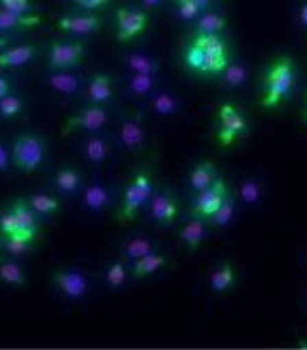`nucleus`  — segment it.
I'll return each mask as SVG.
<instances>
[{"label": "nucleus", "mask_w": 307, "mask_h": 350, "mask_svg": "<svg viewBox=\"0 0 307 350\" xmlns=\"http://www.w3.org/2000/svg\"><path fill=\"white\" fill-rule=\"evenodd\" d=\"M74 2H76L77 5H81V8L93 9V11H95V9H102L106 8V5H109L111 0H74Z\"/></svg>", "instance_id": "79ce46f5"}, {"label": "nucleus", "mask_w": 307, "mask_h": 350, "mask_svg": "<svg viewBox=\"0 0 307 350\" xmlns=\"http://www.w3.org/2000/svg\"><path fill=\"white\" fill-rule=\"evenodd\" d=\"M300 23L307 28V2H304L302 8H300Z\"/></svg>", "instance_id": "49530a36"}, {"label": "nucleus", "mask_w": 307, "mask_h": 350, "mask_svg": "<svg viewBox=\"0 0 307 350\" xmlns=\"http://www.w3.org/2000/svg\"><path fill=\"white\" fill-rule=\"evenodd\" d=\"M241 198L246 203H255L260 198V186L256 180L247 179L241 186Z\"/></svg>", "instance_id": "a19ab883"}, {"label": "nucleus", "mask_w": 307, "mask_h": 350, "mask_svg": "<svg viewBox=\"0 0 307 350\" xmlns=\"http://www.w3.org/2000/svg\"><path fill=\"white\" fill-rule=\"evenodd\" d=\"M306 121H307V111H306Z\"/></svg>", "instance_id": "8fccbe9b"}, {"label": "nucleus", "mask_w": 307, "mask_h": 350, "mask_svg": "<svg viewBox=\"0 0 307 350\" xmlns=\"http://www.w3.org/2000/svg\"><path fill=\"white\" fill-rule=\"evenodd\" d=\"M21 111H23V102H21L20 96L5 95L4 98L0 100V118L12 120V118L20 116Z\"/></svg>", "instance_id": "72a5a7b5"}, {"label": "nucleus", "mask_w": 307, "mask_h": 350, "mask_svg": "<svg viewBox=\"0 0 307 350\" xmlns=\"http://www.w3.org/2000/svg\"><path fill=\"white\" fill-rule=\"evenodd\" d=\"M211 2L212 0H193V4H195L202 12L209 8V4H211Z\"/></svg>", "instance_id": "de8ad7c7"}, {"label": "nucleus", "mask_w": 307, "mask_h": 350, "mask_svg": "<svg viewBox=\"0 0 307 350\" xmlns=\"http://www.w3.org/2000/svg\"><path fill=\"white\" fill-rule=\"evenodd\" d=\"M58 28L64 32L74 33V36H90V33L99 32L102 28V18L95 14H86V16H64L56 21Z\"/></svg>", "instance_id": "9b49d317"}, {"label": "nucleus", "mask_w": 307, "mask_h": 350, "mask_svg": "<svg viewBox=\"0 0 307 350\" xmlns=\"http://www.w3.org/2000/svg\"><path fill=\"white\" fill-rule=\"evenodd\" d=\"M37 55L36 46H18V48H11L8 51L0 53V67H21V65L32 62Z\"/></svg>", "instance_id": "2eb2a0df"}, {"label": "nucleus", "mask_w": 307, "mask_h": 350, "mask_svg": "<svg viewBox=\"0 0 307 350\" xmlns=\"http://www.w3.org/2000/svg\"><path fill=\"white\" fill-rule=\"evenodd\" d=\"M12 161L21 172H36L46 156V144L37 135L18 137L12 146Z\"/></svg>", "instance_id": "7ed1b4c3"}, {"label": "nucleus", "mask_w": 307, "mask_h": 350, "mask_svg": "<svg viewBox=\"0 0 307 350\" xmlns=\"http://www.w3.org/2000/svg\"><path fill=\"white\" fill-rule=\"evenodd\" d=\"M167 265V258L158 252H149V254L143 256L139 259H134V267H132V275L137 277V279H143V277H148V275L156 273L158 270Z\"/></svg>", "instance_id": "dca6fc26"}, {"label": "nucleus", "mask_w": 307, "mask_h": 350, "mask_svg": "<svg viewBox=\"0 0 307 350\" xmlns=\"http://www.w3.org/2000/svg\"><path fill=\"white\" fill-rule=\"evenodd\" d=\"M156 76H149V74H132L128 79V90L136 95H146L155 88Z\"/></svg>", "instance_id": "2f4dec72"}, {"label": "nucleus", "mask_w": 307, "mask_h": 350, "mask_svg": "<svg viewBox=\"0 0 307 350\" xmlns=\"http://www.w3.org/2000/svg\"><path fill=\"white\" fill-rule=\"evenodd\" d=\"M18 231H28V230H21L20 224H18L16 215L12 214L11 208H9V211L0 212V233H2V235H14V233H18Z\"/></svg>", "instance_id": "4c0bfd02"}, {"label": "nucleus", "mask_w": 307, "mask_h": 350, "mask_svg": "<svg viewBox=\"0 0 307 350\" xmlns=\"http://www.w3.org/2000/svg\"><path fill=\"white\" fill-rule=\"evenodd\" d=\"M295 84V68L293 62L288 56L278 58L269 68L265 76V95L262 98V105L267 109L278 107V105L288 98Z\"/></svg>", "instance_id": "f257e3e1"}, {"label": "nucleus", "mask_w": 307, "mask_h": 350, "mask_svg": "<svg viewBox=\"0 0 307 350\" xmlns=\"http://www.w3.org/2000/svg\"><path fill=\"white\" fill-rule=\"evenodd\" d=\"M227 196V184L221 179H216L211 186L197 193L192 205V215L197 219H209L216 211H218L219 205L225 202Z\"/></svg>", "instance_id": "20e7f679"}, {"label": "nucleus", "mask_w": 307, "mask_h": 350, "mask_svg": "<svg viewBox=\"0 0 307 350\" xmlns=\"http://www.w3.org/2000/svg\"><path fill=\"white\" fill-rule=\"evenodd\" d=\"M153 111L158 116H172L177 112L180 105H177V100L171 95V93H156L151 100Z\"/></svg>", "instance_id": "c756f323"}, {"label": "nucleus", "mask_w": 307, "mask_h": 350, "mask_svg": "<svg viewBox=\"0 0 307 350\" xmlns=\"http://www.w3.org/2000/svg\"><path fill=\"white\" fill-rule=\"evenodd\" d=\"M28 205L36 214L40 215H53L58 214L60 211V202L49 195H44V193H37V195L30 196L28 200Z\"/></svg>", "instance_id": "bb28decb"}, {"label": "nucleus", "mask_w": 307, "mask_h": 350, "mask_svg": "<svg viewBox=\"0 0 307 350\" xmlns=\"http://www.w3.org/2000/svg\"><path fill=\"white\" fill-rule=\"evenodd\" d=\"M106 121H108V112H106V109L102 105L90 104L83 111L77 112L76 116H72L71 120L65 123L64 133H71L74 130L97 131L104 126Z\"/></svg>", "instance_id": "6e6552de"}, {"label": "nucleus", "mask_w": 307, "mask_h": 350, "mask_svg": "<svg viewBox=\"0 0 307 350\" xmlns=\"http://www.w3.org/2000/svg\"><path fill=\"white\" fill-rule=\"evenodd\" d=\"M9 92H11V83L5 77H0V100L9 95Z\"/></svg>", "instance_id": "c03bdc74"}, {"label": "nucleus", "mask_w": 307, "mask_h": 350, "mask_svg": "<svg viewBox=\"0 0 307 350\" xmlns=\"http://www.w3.org/2000/svg\"><path fill=\"white\" fill-rule=\"evenodd\" d=\"M114 96V86L112 81L104 74H97L92 77L90 84H88V98L90 104L102 105Z\"/></svg>", "instance_id": "ddd939ff"}, {"label": "nucleus", "mask_w": 307, "mask_h": 350, "mask_svg": "<svg viewBox=\"0 0 307 350\" xmlns=\"http://www.w3.org/2000/svg\"><path fill=\"white\" fill-rule=\"evenodd\" d=\"M234 284V270L228 262L221 265L214 273L211 275V287L214 293H223Z\"/></svg>", "instance_id": "7c9ffc66"}, {"label": "nucleus", "mask_w": 307, "mask_h": 350, "mask_svg": "<svg viewBox=\"0 0 307 350\" xmlns=\"http://www.w3.org/2000/svg\"><path fill=\"white\" fill-rule=\"evenodd\" d=\"M125 65L132 74H149V76H156L160 72V64L151 58V56L140 55V53H128L125 56Z\"/></svg>", "instance_id": "a211bd4d"}, {"label": "nucleus", "mask_w": 307, "mask_h": 350, "mask_svg": "<svg viewBox=\"0 0 307 350\" xmlns=\"http://www.w3.org/2000/svg\"><path fill=\"white\" fill-rule=\"evenodd\" d=\"M9 167V152L5 151L4 144L0 142V172L8 170Z\"/></svg>", "instance_id": "37998d69"}, {"label": "nucleus", "mask_w": 307, "mask_h": 350, "mask_svg": "<svg viewBox=\"0 0 307 350\" xmlns=\"http://www.w3.org/2000/svg\"><path fill=\"white\" fill-rule=\"evenodd\" d=\"M0 243H2L5 252L14 256L28 254V252L32 251V245H34V242H28V240L18 239V237H5V235H2V242Z\"/></svg>", "instance_id": "f704fd0d"}, {"label": "nucleus", "mask_w": 307, "mask_h": 350, "mask_svg": "<svg viewBox=\"0 0 307 350\" xmlns=\"http://www.w3.org/2000/svg\"><path fill=\"white\" fill-rule=\"evenodd\" d=\"M204 235H206V228H204L202 219H192L190 223L184 224L180 230V239L190 251H197L202 243Z\"/></svg>", "instance_id": "6ab92c4d"}, {"label": "nucleus", "mask_w": 307, "mask_h": 350, "mask_svg": "<svg viewBox=\"0 0 307 350\" xmlns=\"http://www.w3.org/2000/svg\"><path fill=\"white\" fill-rule=\"evenodd\" d=\"M234 208H236V203H234V200H232L230 196H227V198H225V202L219 205L218 211H216L214 214L209 217V221H211L212 226H216V228L227 226V224L232 221V217H234Z\"/></svg>", "instance_id": "473e14b6"}, {"label": "nucleus", "mask_w": 307, "mask_h": 350, "mask_svg": "<svg viewBox=\"0 0 307 350\" xmlns=\"http://www.w3.org/2000/svg\"><path fill=\"white\" fill-rule=\"evenodd\" d=\"M49 84L53 90L64 93V95H74L79 90V79L69 72H56L49 77Z\"/></svg>", "instance_id": "cd10ccee"}, {"label": "nucleus", "mask_w": 307, "mask_h": 350, "mask_svg": "<svg viewBox=\"0 0 307 350\" xmlns=\"http://www.w3.org/2000/svg\"><path fill=\"white\" fill-rule=\"evenodd\" d=\"M120 139L125 148L130 151H140L144 148V128L139 116L125 121L120 131Z\"/></svg>", "instance_id": "4468645a"}, {"label": "nucleus", "mask_w": 307, "mask_h": 350, "mask_svg": "<svg viewBox=\"0 0 307 350\" xmlns=\"http://www.w3.org/2000/svg\"><path fill=\"white\" fill-rule=\"evenodd\" d=\"M8 42H9V40L5 39V37L0 36V48H4V46H5V44H8Z\"/></svg>", "instance_id": "09e8293b"}, {"label": "nucleus", "mask_w": 307, "mask_h": 350, "mask_svg": "<svg viewBox=\"0 0 307 350\" xmlns=\"http://www.w3.org/2000/svg\"><path fill=\"white\" fill-rule=\"evenodd\" d=\"M81 184V175L77 174V170H74L72 167H64L62 170H58L55 177V186L60 193L65 195H71L79 187Z\"/></svg>", "instance_id": "5701e85b"}, {"label": "nucleus", "mask_w": 307, "mask_h": 350, "mask_svg": "<svg viewBox=\"0 0 307 350\" xmlns=\"http://www.w3.org/2000/svg\"><path fill=\"white\" fill-rule=\"evenodd\" d=\"M143 2V5H146L148 9H156L160 8V4L164 2V0H140Z\"/></svg>", "instance_id": "a18cd8bd"}, {"label": "nucleus", "mask_w": 307, "mask_h": 350, "mask_svg": "<svg viewBox=\"0 0 307 350\" xmlns=\"http://www.w3.org/2000/svg\"><path fill=\"white\" fill-rule=\"evenodd\" d=\"M40 23L36 14H16L5 9H0V30H18V28H32Z\"/></svg>", "instance_id": "f3484780"}, {"label": "nucleus", "mask_w": 307, "mask_h": 350, "mask_svg": "<svg viewBox=\"0 0 307 350\" xmlns=\"http://www.w3.org/2000/svg\"><path fill=\"white\" fill-rule=\"evenodd\" d=\"M184 64L190 70L197 72V74H204V76H211V74H219L218 67L214 65L211 56L206 53L202 46L192 40L188 44L186 51H184Z\"/></svg>", "instance_id": "9d476101"}, {"label": "nucleus", "mask_w": 307, "mask_h": 350, "mask_svg": "<svg viewBox=\"0 0 307 350\" xmlns=\"http://www.w3.org/2000/svg\"><path fill=\"white\" fill-rule=\"evenodd\" d=\"M155 251H156L155 243H153L151 240H146V239H132L123 245L125 256L130 259H139L143 258V256Z\"/></svg>", "instance_id": "c85d7f7f"}, {"label": "nucleus", "mask_w": 307, "mask_h": 350, "mask_svg": "<svg viewBox=\"0 0 307 350\" xmlns=\"http://www.w3.org/2000/svg\"><path fill=\"white\" fill-rule=\"evenodd\" d=\"M214 180H216V168L211 161H204V163L197 165V167L193 168L192 174H190V187H192L195 193L209 187Z\"/></svg>", "instance_id": "aec40b11"}, {"label": "nucleus", "mask_w": 307, "mask_h": 350, "mask_svg": "<svg viewBox=\"0 0 307 350\" xmlns=\"http://www.w3.org/2000/svg\"><path fill=\"white\" fill-rule=\"evenodd\" d=\"M109 156V146L104 139L100 137H92L84 144V158L93 165L104 163L106 158Z\"/></svg>", "instance_id": "4be33fe9"}, {"label": "nucleus", "mask_w": 307, "mask_h": 350, "mask_svg": "<svg viewBox=\"0 0 307 350\" xmlns=\"http://www.w3.org/2000/svg\"><path fill=\"white\" fill-rule=\"evenodd\" d=\"M149 211H151V215L158 223L171 224L175 219V215H177V202H175L171 191H164L153 196Z\"/></svg>", "instance_id": "f8f14e48"}, {"label": "nucleus", "mask_w": 307, "mask_h": 350, "mask_svg": "<svg viewBox=\"0 0 307 350\" xmlns=\"http://www.w3.org/2000/svg\"><path fill=\"white\" fill-rule=\"evenodd\" d=\"M225 76V83L228 84L230 88H239L246 83L247 79V70L243 67V65L237 64H228L223 70Z\"/></svg>", "instance_id": "c9c22d12"}, {"label": "nucleus", "mask_w": 307, "mask_h": 350, "mask_svg": "<svg viewBox=\"0 0 307 350\" xmlns=\"http://www.w3.org/2000/svg\"><path fill=\"white\" fill-rule=\"evenodd\" d=\"M0 5L5 11L16 12V14H28L34 9L30 0H0Z\"/></svg>", "instance_id": "ea45409f"}, {"label": "nucleus", "mask_w": 307, "mask_h": 350, "mask_svg": "<svg viewBox=\"0 0 307 350\" xmlns=\"http://www.w3.org/2000/svg\"><path fill=\"white\" fill-rule=\"evenodd\" d=\"M148 27V14L136 9H118L116 11V39L128 42L136 39Z\"/></svg>", "instance_id": "423d86ee"}, {"label": "nucleus", "mask_w": 307, "mask_h": 350, "mask_svg": "<svg viewBox=\"0 0 307 350\" xmlns=\"http://www.w3.org/2000/svg\"><path fill=\"white\" fill-rule=\"evenodd\" d=\"M175 5H177V14L184 21H193L202 14V11L193 4V0H175Z\"/></svg>", "instance_id": "58836bf2"}, {"label": "nucleus", "mask_w": 307, "mask_h": 350, "mask_svg": "<svg viewBox=\"0 0 307 350\" xmlns=\"http://www.w3.org/2000/svg\"><path fill=\"white\" fill-rule=\"evenodd\" d=\"M83 200L88 208L102 211V208H106L109 205V191L104 186H100V184H92V186L86 187Z\"/></svg>", "instance_id": "a878e982"}, {"label": "nucleus", "mask_w": 307, "mask_h": 350, "mask_svg": "<svg viewBox=\"0 0 307 350\" xmlns=\"http://www.w3.org/2000/svg\"><path fill=\"white\" fill-rule=\"evenodd\" d=\"M11 211H12V214L16 215L18 224H20L21 230L37 231L36 212L30 208L28 202H23V200H16V202L12 203Z\"/></svg>", "instance_id": "b1692460"}, {"label": "nucleus", "mask_w": 307, "mask_h": 350, "mask_svg": "<svg viewBox=\"0 0 307 350\" xmlns=\"http://www.w3.org/2000/svg\"><path fill=\"white\" fill-rule=\"evenodd\" d=\"M227 27V20L216 12H206L197 18V36H218Z\"/></svg>", "instance_id": "412c9836"}, {"label": "nucleus", "mask_w": 307, "mask_h": 350, "mask_svg": "<svg viewBox=\"0 0 307 350\" xmlns=\"http://www.w3.org/2000/svg\"><path fill=\"white\" fill-rule=\"evenodd\" d=\"M219 131L218 140L221 146H232L237 135H241L246 130V120L234 105L225 104L219 107Z\"/></svg>", "instance_id": "0eeeda50"}, {"label": "nucleus", "mask_w": 307, "mask_h": 350, "mask_svg": "<svg viewBox=\"0 0 307 350\" xmlns=\"http://www.w3.org/2000/svg\"><path fill=\"white\" fill-rule=\"evenodd\" d=\"M106 280L111 287H121L127 280V268H125L123 261H114L111 262V267L108 268L106 273Z\"/></svg>", "instance_id": "e433bc0d"}, {"label": "nucleus", "mask_w": 307, "mask_h": 350, "mask_svg": "<svg viewBox=\"0 0 307 350\" xmlns=\"http://www.w3.org/2000/svg\"><path fill=\"white\" fill-rule=\"evenodd\" d=\"M86 46L83 42H53L48 53V64L55 70H67L83 62Z\"/></svg>", "instance_id": "39448f33"}, {"label": "nucleus", "mask_w": 307, "mask_h": 350, "mask_svg": "<svg viewBox=\"0 0 307 350\" xmlns=\"http://www.w3.org/2000/svg\"><path fill=\"white\" fill-rule=\"evenodd\" d=\"M0 280L9 286L21 287L27 284V275L21 270V267H18L14 261H5L2 259L0 261Z\"/></svg>", "instance_id": "393cba45"}, {"label": "nucleus", "mask_w": 307, "mask_h": 350, "mask_svg": "<svg viewBox=\"0 0 307 350\" xmlns=\"http://www.w3.org/2000/svg\"><path fill=\"white\" fill-rule=\"evenodd\" d=\"M153 195V179L151 175L146 172H139V174L130 180V184L125 189L123 195V205L120 211L121 221H132L139 214L140 208L146 205Z\"/></svg>", "instance_id": "f03ea898"}, {"label": "nucleus", "mask_w": 307, "mask_h": 350, "mask_svg": "<svg viewBox=\"0 0 307 350\" xmlns=\"http://www.w3.org/2000/svg\"><path fill=\"white\" fill-rule=\"evenodd\" d=\"M53 282L62 291V295L71 299H81L88 293V280L77 270H58L53 275Z\"/></svg>", "instance_id": "1a4fd4ad"}]
</instances>
